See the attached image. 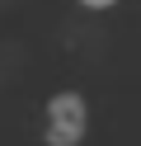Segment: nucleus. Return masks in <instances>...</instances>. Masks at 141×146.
Listing matches in <instances>:
<instances>
[{
    "label": "nucleus",
    "mask_w": 141,
    "mask_h": 146,
    "mask_svg": "<svg viewBox=\"0 0 141 146\" xmlns=\"http://www.w3.org/2000/svg\"><path fill=\"white\" fill-rule=\"evenodd\" d=\"M85 10H108V5H118V0H80Z\"/></svg>",
    "instance_id": "obj_2"
},
{
    "label": "nucleus",
    "mask_w": 141,
    "mask_h": 146,
    "mask_svg": "<svg viewBox=\"0 0 141 146\" xmlns=\"http://www.w3.org/2000/svg\"><path fill=\"white\" fill-rule=\"evenodd\" d=\"M89 132V104L75 90H61L56 99H47V118H42V141L47 146H80Z\"/></svg>",
    "instance_id": "obj_1"
}]
</instances>
